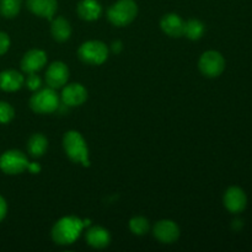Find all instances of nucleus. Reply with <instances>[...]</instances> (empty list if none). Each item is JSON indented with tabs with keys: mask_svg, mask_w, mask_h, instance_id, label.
I'll list each match as a JSON object with an SVG mask.
<instances>
[{
	"mask_svg": "<svg viewBox=\"0 0 252 252\" xmlns=\"http://www.w3.org/2000/svg\"><path fill=\"white\" fill-rule=\"evenodd\" d=\"M84 226L85 223L81 219L73 216L64 217L54 224L52 229V238L58 245H71L80 236Z\"/></svg>",
	"mask_w": 252,
	"mask_h": 252,
	"instance_id": "nucleus-1",
	"label": "nucleus"
},
{
	"mask_svg": "<svg viewBox=\"0 0 252 252\" xmlns=\"http://www.w3.org/2000/svg\"><path fill=\"white\" fill-rule=\"evenodd\" d=\"M63 147L69 159L74 162L89 166V149L83 135L76 130H69L63 138Z\"/></svg>",
	"mask_w": 252,
	"mask_h": 252,
	"instance_id": "nucleus-2",
	"label": "nucleus"
},
{
	"mask_svg": "<svg viewBox=\"0 0 252 252\" xmlns=\"http://www.w3.org/2000/svg\"><path fill=\"white\" fill-rule=\"evenodd\" d=\"M138 14V6L134 0H118L107 11L110 22L115 26L122 27L129 25Z\"/></svg>",
	"mask_w": 252,
	"mask_h": 252,
	"instance_id": "nucleus-3",
	"label": "nucleus"
},
{
	"mask_svg": "<svg viewBox=\"0 0 252 252\" xmlns=\"http://www.w3.org/2000/svg\"><path fill=\"white\" fill-rule=\"evenodd\" d=\"M30 107L33 112L41 113V115L52 113L59 107V96L57 95L54 89H42L32 95L30 100Z\"/></svg>",
	"mask_w": 252,
	"mask_h": 252,
	"instance_id": "nucleus-4",
	"label": "nucleus"
},
{
	"mask_svg": "<svg viewBox=\"0 0 252 252\" xmlns=\"http://www.w3.org/2000/svg\"><path fill=\"white\" fill-rule=\"evenodd\" d=\"M78 54L84 63L100 65L108 58V48L101 41H88L81 44Z\"/></svg>",
	"mask_w": 252,
	"mask_h": 252,
	"instance_id": "nucleus-5",
	"label": "nucleus"
},
{
	"mask_svg": "<svg viewBox=\"0 0 252 252\" xmlns=\"http://www.w3.org/2000/svg\"><path fill=\"white\" fill-rule=\"evenodd\" d=\"M198 68L207 78H217L225 69V59L219 52L207 51L199 58Z\"/></svg>",
	"mask_w": 252,
	"mask_h": 252,
	"instance_id": "nucleus-6",
	"label": "nucleus"
},
{
	"mask_svg": "<svg viewBox=\"0 0 252 252\" xmlns=\"http://www.w3.org/2000/svg\"><path fill=\"white\" fill-rule=\"evenodd\" d=\"M29 160L20 150H7L0 157V170L7 175H19L27 170Z\"/></svg>",
	"mask_w": 252,
	"mask_h": 252,
	"instance_id": "nucleus-7",
	"label": "nucleus"
},
{
	"mask_svg": "<svg viewBox=\"0 0 252 252\" xmlns=\"http://www.w3.org/2000/svg\"><path fill=\"white\" fill-rule=\"evenodd\" d=\"M248 197L243 189L238 186H231L224 193V206L230 213H241L246 208Z\"/></svg>",
	"mask_w": 252,
	"mask_h": 252,
	"instance_id": "nucleus-8",
	"label": "nucleus"
},
{
	"mask_svg": "<svg viewBox=\"0 0 252 252\" xmlns=\"http://www.w3.org/2000/svg\"><path fill=\"white\" fill-rule=\"evenodd\" d=\"M69 79V69L63 62H54L48 66L46 73V83L52 89H61Z\"/></svg>",
	"mask_w": 252,
	"mask_h": 252,
	"instance_id": "nucleus-9",
	"label": "nucleus"
},
{
	"mask_svg": "<svg viewBox=\"0 0 252 252\" xmlns=\"http://www.w3.org/2000/svg\"><path fill=\"white\" fill-rule=\"evenodd\" d=\"M155 239L159 240L162 244H172L179 239L180 236V228L175 221L164 219L155 224L153 229Z\"/></svg>",
	"mask_w": 252,
	"mask_h": 252,
	"instance_id": "nucleus-10",
	"label": "nucleus"
},
{
	"mask_svg": "<svg viewBox=\"0 0 252 252\" xmlns=\"http://www.w3.org/2000/svg\"><path fill=\"white\" fill-rule=\"evenodd\" d=\"M86 98H88V90L81 84H70L62 91V101L68 107L83 105Z\"/></svg>",
	"mask_w": 252,
	"mask_h": 252,
	"instance_id": "nucleus-11",
	"label": "nucleus"
},
{
	"mask_svg": "<svg viewBox=\"0 0 252 252\" xmlns=\"http://www.w3.org/2000/svg\"><path fill=\"white\" fill-rule=\"evenodd\" d=\"M47 63V54L42 49H31L26 52L21 61V69L25 73H36Z\"/></svg>",
	"mask_w": 252,
	"mask_h": 252,
	"instance_id": "nucleus-12",
	"label": "nucleus"
},
{
	"mask_svg": "<svg viewBox=\"0 0 252 252\" xmlns=\"http://www.w3.org/2000/svg\"><path fill=\"white\" fill-rule=\"evenodd\" d=\"M57 7H58L57 0H27V9L32 14L43 19H53Z\"/></svg>",
	"mask_w": 252,
	"mask_h": 252,
	"instance_id": "nucleus-13",
	"label": "nucleus"
},
{
	"mask_svg": "<svg viewBox=\"0 0 252 252\" xmlns=\"http://www.w3.org/2000/svg\"><path fill=\"white\" fill-rule=\"evenodd\" d=\"M160 27L170 37L184 36L185 21L176 14H167L160 21Z\"/></svg>",
	"mask_w": 252,
	"mask_h": 252,
	"instance_id": "nucleus-14",
	"label": "nucleus"
},
{
	"mask_svg": "<svg viewBox=\"0 0 252 252\" xmlns=\"http://www.w3.org/2000/svg\"><path fill=\"white\" fill-rule=\"evenodd\" d=\"M86 243L94 249H105L110 245L111 235L102 226H93L86 233Z\"/></svg>",
	"mask_w": 252,
	"mask_h": 252,
	"instance_id": "nucleus-15",
	"label": "nucleus"
},
{
	"mask_svg": "<svg viewBox=\"0 0 252 252\" xmlns=\"http://www.w3.org/2000/svg\"><path fill=\"white\" fill-rule=\"evenodd\" d=\"M24 83V76L19 71L9 69V70H5L2 73H0V90L7 91V93L17 91L21 89Z\"/></svg>",
	"mask_w": 252,
	"mask_h": 252,
	"instance_id": "nucleus-16",
	"label": "nucleus"
},
{
	"mask_svg": "<svg viewBox=\"0 0 252 252\" xmlns=\"http://www.w3.org/2000/svg\"><path fill=\"white\" fill-rule=\"evenodd\" d=\"M76 11L80 19L85 21H94L101 16L102 7L97 0H81L76 6Z\"/></svg>",
	"mask_w": 252,
	"mask_h": 252,
	"instance_id": "nucleus-17",
	"label": "nucleus"
},
{
	"mask_svg": "<svg viewBox=\"0 0 252 252\" xmlns=\"http://www.w3.org/2000/svg\"><path fill=\"white\" fill-rule=\"evenodd\" d=\"M51 33L52 37H53L57 42L68 41L71 36L70 24H69V21H66L65 19H63V17L52 19Z\"/></svg>",
	"mask_w": 252,
	"mask_h": 252,
	"instance_id": "nucleus-18",
	"label": "nucleus"
},
{
	"mask_svg": "<svg viewBox=\"0 0 252 252\" xmlns=\"http://www.w3.org/2000/svg\"><path fill=\"white\" fill-rule=\"evenodd\" d=\"M48 148V140L41 133L31 135L27 142V150L33 158H41Z\"/></svg>",
	"mask_w": 252,
	"mask_h": 252,
	"instance_id": "nucleus-19",
	"label": "nucleus"
},
{
	"mask_svg": "<svg viewBox=\"0 0 252 252\" xmlns=\"http://www.w3.org/2000/svg\"><path fill=\"white\" fill-rule=\"evenodd\" d=\"M204 33V24L197 19H191L185 22L184 34L192 41H197Z\"/></svg>",
	"mask_w": 252,
	"mask_h": 252,
	"instance_id": "nucleus-20",
	"label": "nucleus"
},
{
	"mask_svg": "<svg viewBox=\"0 0 252 252\" xmlns=\"http://www.w3.org/2000/svg\"><path fill=\"white\" fill-rule=\"evenodd\" d=\"M21 9V0H0V14L6 19L16 16Z\"/></svg>",
	"mask_w": 252,
	"mask_h": 252,
	"instance_id": "nucleus-21",
	"label": "nucleus"
},
{
	"mask_svg": "<svg viewBox=\"0 0 252 252\" xmlns=\"http://www.w3.org/2000/svg\"><path fill=\"white\" fill-rule=\"evenodd\" d=\"M129 229L134 235H145L149 231V221L144 217H134L130 219Z\"/></svg>",
	"mask_w": 252,
	"mask_h": 252,
	"instance_id": "nucleus-22",
	"label": "nucleus"
},
{
	"mask_svg": "<svg viewBox=\"0 0 252 252\" xmlns=\"http://www.w3.org/2000/svg\"><path fill=\"white\" fill-rule=\"evenodd\" d=\"M15 116V111L10 103L5 101H0V125H5L12 121Z\"/></svg>",
	"mask_w": 252,
	"mask_h": 252,
	"instance_id": "nucleus-23",
	"label": "nucleus"
},
{
	"mask_svg": "<svg viewBox=\"0 0 252 252\" xmlns=\"http://www.w3.org/2000/svg\"><path fill=\"white\" fill-rule=\"evenodd\" d=\"M25 83H26L27 89L31 91H37L41 88V79L36 73H29V76L25 80Z\"/></svg>",
	"mask_w": 252,
	"mask_h": 252,
	"instance_id": "nucleus-24",
	"label": "nucleus"
},
{
	"mask_svg": "<svg viewBox=\"0 0 252 252\" xmlns=\"http://www.w3.org/2000/svg\"><path fill=\"white\" fill-rule=\"evenodd\" d=\"M10 48V37L5 32L0 31V56L6 53Z\"/></svg>",
	"mask_w": 252,
	"mask_h": 252,
	"instance_id": "nucleus-25",
	"label": "nucleus"
},
{
	"mask_svg": "<svg viewBox=\"0 0 252 252\" xmlns=\"http://www.w3.org/2000/svg\"><path fill=\"white\" fill-rule=\"evenodd\" d=\"M7 213V204H6V201H5L4 198H2L1 196H0V221L2 220V219L5 218V216H6Z\"/></svg>",
	"mask_w": 252,
	"mask_h": 252,
	"instance_id": "nucleus-26",
	"label": "nucleus"
},
{
	"mask_svg": "<svg viewBox=\"0 0 252 252\" xmlns=\"http://www.w3.org/2000/svg\"><path fill=\"white\" fill-rule=\"evenodd\" d=\"M27 169H29L32 174H38L39 170H41V167H39V165L36 164V162H32V164H30L29 162V166H27Z\"/></svg>",
	"mask_w": 252,
	"mask_h": 252,
	"instance_id": "nucleus-27",
	"label": "nucleus"
},
{
	"mask_svg": "<svg viewBox=\"0 0 252 252\" xmlns=\"http://www.w3.org/2000/svg\"><path fill=\"white\" fill-rule=\"evenodd\" d=\"M111 48H112V51L115 52V53H120V52L122 51V42L121 41L113 42L112 46H111Z\"/></svg>",
	"mask_w": 252,
	"mask_h": 252,
	"instance_id": "nucleus-28",
	"label": "nucleus"
}]
</instances>
